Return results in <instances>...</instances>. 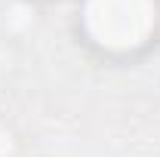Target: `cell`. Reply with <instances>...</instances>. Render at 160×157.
<instances>
[{"label": "cell", "mask_w": 160, "mask_h": 157, "mask_svg": "<svg viewBox=\"0 0 160 157\" xmlns=\"http://www.w3.org/2000/svg\"><path fill=\"white\" fill-rule=\"evenodd\" d=\"M83 31L105 53H136L157 34V0H83Z\"/></svg>", "instance_id": "1"}]
</instances>
